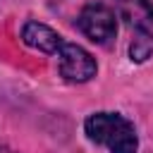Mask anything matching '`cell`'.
<instances>
[{
  "instance_id": "obj_3",
  "label": "cell",
  "mask_w": 153,
  "mask_h": 153,
  "mask_svg": "<svg viewBox=\"0 0 153 153\" xmlns=\"http://www.w3.org/2000/svg\"><path fill=\"white\" fill-rule=\"evenodd\" d=\"M57 69H60V76L69 84H84L88 79L96 76L98 72V65L93 60V55L76 45V43H67L62 41V45L57 48Z\"/></svg>"
},
{
  "instance_id": "obj_2",
  "label": "cell",
  "mask_w": 153,
  "mask_h": 153,
  "mask_svg": "<svg viewBox=\"0 0 153 153\" xmlns=\"http://www.w3.org/2000/svg\"><path fill=\"white\" fill-rule=\"evenodd\" d=\"M76 26L88 41H93L98 45H108L117 33V17L108 5L91 2L79 12Z\"/></svg>"
},
{
  "instance_id": "obj_1",
  "label": "cell",
  "mask_w": 153,
  "mask_h": 153,
  "mask_svg": "<svg viewBox=\"0 0 153 153\" xmlns=\"http://www.w3.org/2000/svg\"><path fill=\"white\" fill-rule=\"evenodd\" d=\"M84 134L96 146L108 148L110 153H136L139 136L134 124L117 112H93L84 122Z\"/></svg>"
},
{
  "instance_id": "obj_5",
  "label": "cell",
  "mask_w": 153,
  "mask_h": 153,
  "mask_svg": "<svg viewBox=\"0 0 153 153\" xmlns=\"http://www.w3.org/2000/svg\"><path fill=\"white\" fill-rule=\"evenodd\" d=\"M151 53H153V38H151L146 31H139V36H136V38L131 41V45H129L131 60H134V62H143V60L151 57Z\"/></svg>"
},
{
  "instance_id": "obj_4",
  "label": "cell",
  "mask_w": 153,
  "mask_h": 153,
  "mask_svg": "<svg viewBox=\"0 0 153 153\" xmlns=\"http://www.w3.org/2000/svg\"><path fill=\"white\" fill-rule=\"evenodd\" d=\"M22 41L29 48H36V50L48 53V55H55L57 48L62 45V36L41 22H26L22 29Z\"/></svg>"
},
{
  "instance_id": "obj_6",
  "label": "cell",
  "mask_w": 153,
  "mask_h": 153,
  "mask_svg": "<svg viewBox=\"0 0 153 153\" xmlns=\"http://www.w3.org/2000/svg\"><path fill=\"white\" fill-rule=\"evenodd\" d=\"M0 153H17V151H12V148H7V146H0Z\"/></svg>"
}]
</instances>
